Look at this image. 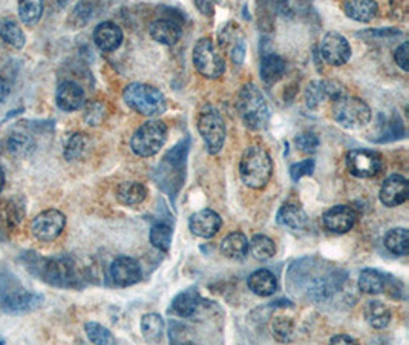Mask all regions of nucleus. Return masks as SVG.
<instances>
[{"mask_svg":"<svg viewBox=\"0 0 409 345\" xmlns=\"http://www.w3.org/2000/svg\"><path fill=\"white\" fill-rule=\"evenodd\" d=\"M328 262L318 259H302L294 264L290 269L291 289L298 287L301 297H306L313 301H321L333 297L334 293L342 287L346 279V273L331 267L325 269Z\"/></svg>","mask_w":409,"mask_h":345,"instance_id":"f257e3e1","label":"nucleus"},{"mask_svg":"<svg viewBox=\"0 0 409 345\" xmlns=\"http://www.w3.org/2000/svg\"><path fill=\"white\" fill-rule=\"evenodd\" d=\"M29 258L25 257L26 267L34 277L45 281L46 284L56 287H73L77 281V269L76 264L71 258L56 257V258H43L36 253H31Z\"/></svg>","mask_w":409,"mask_h":345,"instance_id":"f03ea898","label":"nucleus"},{"mask_svg":"<svg viewBox=\"0 0 409 345\" xmlns=\"http://www.w3.org/2000/svg\"><path fill=\"white\" fill-rule=\"evenodd\" d=\"M239 175L250 189L259 190L267 186L273 175V161L269 152L261 146L245 149L239 161Z\"/></svg>","mask_w":409,"mask_h":345,"instance_id":"7ed1b4c3","label":"nucleus"},{"mask_svg":"<svg viewBox=\"0 0 409 345\" xmlns=\"http://www.w3.org/2000/svg\"><path fill=\"white\" fill-rule=\"evenodd\" d=\"M125 103L140 115L155 118L166 113V96L155 86L147 83H130L123 91Z\"/></svg>","mask_w":409,"mask_h":345,"instance_id":"20e7f679","label":"nucleus"},{"mask_svg":"<svg viewBox=\"0 0 409 345\" xmlns=\"http://www.w3.org/2000/svg\"><path fill=\"white\" fill-rule=\"evenodd\" d=\"M238 114L245 128L250 130H261L270 120V108L258 86L253 83L244 85L237 100Z\"/></svg>","mask_w":409,"mask_h":345,"instance_id":"39448f33","label":"nucleus"},{"mask_svg":"<svg viewBox=\"0 0 409 345\" xmlns=\"http://www.w3.org/2000/svg\"><path fill=\"white\" fill-rule=\"evenodd\" d=\"M333 118L345 129L359 130L370 125L371 109L362 98L343 94L334 100Z\"/></svg>","mask_w":409,"mask_h":345,"instance_id":"423d86ee","label":"nucleus"},{"mask_svg":"<svg viewBox=\"0 0 409 345\" xmlns=\"http://www.w3.org/2000/svg\"><path fill=\"white\" fill-rule=\"evenodd\" d=\"M166 138L167 126L161 120L152 118L134 132V135L130 138V149L138 157H153L165 146Z\"/></svg>","mask_w":409,"mask_h":345,"instance_id":"0eeeda50","label":"nucleus"},{"mask_svg":"<svg viewBox=\"0 0 409 345\" xmlns=\"http://www.w3.org/2000/svg\"><path fill=\"white\" fill-rule=\"evenodd\" d=\"M193 65L202 77L214 80L226 71V58L212 38L204 37L193 48Z\"/></svg>","mask_w":409,"mask_h":345,"instance_id":"6e6552de","label":"nucleus"},{"mask_svg":"<svg viewBox=\"0 0 409 345\" xmlns=\"http://www.w3.org/2000/svg\"><path fill=\"white\" fill-rule=\"evenodd\" d=\"M198 132L204 143L207 146L209 154H218L226 141V123L221 117L219 110L213 106H204L198 115Z\"/></svg>","mask_w":409,"mask_h":345,"instance_id":"1a4fd4ad","label":"nucleus"},{"mask_svg":"<svg viewBox=\"0 0 409 345\" xmlns=\"http://www.w3.org/2000/svg\"><path fill=\"white\" fill-rule=\"evenodd\" d=\"M42 304L43 297L40 293L11 286L0 290V309L6 313H26L38 309Z\"/></svg>","mask_w":409,"mask_h":345,"instance_id":"9d476101","label":"nucleus"},{"mask_svg":"<svg viewBox=\"0 0 409 345\" xmlns=\"http://www.w3.org/2000/svg\"><path fill=\"white\" fill-rule=\"evenodd\" d=\"M346 168L357 178H373L382 170L383 160L376 150L353 149L346 155Z\"/></svg>","mask_w":409,"mask_h":345,"instance_id":"9b49d317","label":"nucleus"},{"mask_svg":"<svg viewBox=\"0 0 409 345\" xmlns=\"http://www.w3.org/2000/svg\"><path fill=\"white\" fill-rule=\"evenodd\" d=\"M66 226V217L57 209H48L38 214L31 222L33 235L43 242L57 240Z\"/></svg>","mask_w":409,"mask_h":345,"instance_id":"f8f14e48","label":"nucleus"},{"mask_svg":"<svg viewBox=\"0 0 409 345\" xmlns=\"http://www.w3.org/2000/svg\"><path fill=\"white\" fill-rule=\"evenodd\" d=\"M321 57L331 66H342L351 58V46L341 33L330 31L323 36L319 45Z\"/></svg>","mask_w":409,"mask_h":345,"instance_id":"ddd939ff","label":"nucleus"},{"mask_svg":"<svg viewBox=\"0 0 409 345\" xmlns=\"http://www.w3.org/2000/svg\"><path fill=\"white\" fill-rule=\"evenodd\" d=\"M109 281L115 287H130L141 279V267L137 259L130 257H118L110 262Z\"/></svg>","mask_w":409,"mask_h":345,"instance_id":"4468645a","label":"nucleus"},{"mask_svg":"<svg viewBox=\"0 0 409 345\" xmlns=\"http://www.w3.org/2000/svg\"><path fill=\"white\" fill-rule=\"evenodd\" d=\"M357 221V214L353 207L339 205L333 206L322 215V226L336 235L348 233Z\"/></svg>","mask_w":409,"mask_h":345,"instance_id":"2eb2a0df","label":"nucleus"},{"mask_svg":"<svg viewBox=\"0 0 409 345\" xmlns=\"http://www.w3.org/2000/svg\"><path fill=\"white\" fill-rule=\"evenodd\" d=\"M343 96V89L330 80H316L305 89V105L309 109H318L326 100H336Z\"/></svg>","mask_w":409,"mask_h":345,"instance_id":"dca6fc26","label":"nucleus"},{"mask_svg":"<svg viewBox=\"0 0 409 345\" xmlns=\"http://www.w3.org/2000/svg\"><path fill=\"white\" fill-rule=\"evenodd\" d=\"M409 197V182L403 175L388 177L379 192L382 205L386 207H397L406 202Z\"/></svg>","mask_w":409,"mask_h":345,"instance_id":"f3484780","label":"nucleus"},{"mask_svg":"<svg viewBox=\"0 0 409 345\" xmlns=\"http://www.w3.org/2000/svg\"><path fill=\"white\" fill-rule=\"evenodd\" d=\"M222 226V220L217 214V212L212 209H202L198 210L189 218V229L200 238H212L217 235Z\"/></svg>","mask_w":409,"mask_h":345,"instance_id":"a211bd4d","label":"nucleus"},{"mask_svg":"<svg viewBox=\"0 0 409 345\" xmlns=\"http://www.w3.org/2000/svg\"><path fill=\"white\" fill-rule=\"evenodd\" d=\"M149 33L155 42L166 46H172L180 42V38L182 36V26L175 19L161 17L157 19L155 22H152Z\"/></svg>","mask_w":409,"mask_h":345,"instance_id":"6ab92c4d","label":"nucleus"},{"mask_svg":"<svg viewBox=\"0 0 409 345\" xmlns=\"http://www.w3.org/2000/svg\"><path fill=\"white\" fill-rule=\"evenodd\" d=\"M85 91L81 88L78 83L76 82H63L60 83V86L57 88V93H56V101H57V106L65 110V113H74V110L80 109L81 106L85 105Z\"/></svg>","mask_w":409,"mask_h":345,"instance_id":"aec40b11","label":"nucleus"},{"mask_svg":"<svg viewBox=\"0 0 409 345\" xmlns=\"http://www.w3.org/2000/svg\"><path fill=\"white\" fill-rule=\"evenodd\" d=\"M94 42L98 49L105 53H112L123 43L121 28L114 22H101L94 29Z\"/></svg>","mask_w":409,"mask_h":345,"instance_id":"412c9836","label":"nucleus"},{"mask_svg":"<svg viewBox=\"0 0 409 345\" xmlns=\"http://www.w3.org/2000/svg\"><path fill=\"white\" fill-rule=\"evenodd\" d=\"M285 69H287V63H285V60L281 56L274 54V53H269V54L262 56L259 74L265 85L278 83L279 80L284 77Z\"/></svg>","mask_w":409,"mask_h":345,"instance_id":"4be33fe9","label":"nucleus"},{"mask_svg":"<svg viewBox=\"0 0 409 345\" xmlns=\"http://www.w3.org/2000/svg\"><path fill=\"white\" fill-rule=\"evenodd\" d=\"M343 11L356 22L368 24L379 13L376 0H343Z\"/></svg>","mask_w":409,"mask_h":345,"instance_id":"5701e85b","label":"nucleus"},{"mask_svg":"<svg viewBox=\"0 0 409 345\" xmlns=\"http://www.w3.org/2000/svg\"><path fill=\"white\" fill-rule=\"evenodd\" d=\"M200 301H201L200 293L195 287L182 290L172 299L170 313L177 314V316H181V318H190L200 307Z\"/></svg>","mask_w":409,"mask_h":345,"instance_id":"b1692460","label":"nucleus"},{"mask_svg":"<svg viewBox=\"0 0 409 345\" xmlns=\"http://www.w3.org/2000/svg\"><path fill=\"white\" fill-rule=\"evenodd\" d=\"M249 289L258 297H271L278 292V279L274 273L267 269H259L253 272L247 279Z\"/></svg>","mask_w":409,"mask_h":345,"instance_id":"393cba45","label":"nucleus"},{"mask_svg":"<svg viewBox=\"0 0 409 345\" xmlns=\"http://www.w3.org/2000/svg\"><path fill=\"white\" fill-rule=\"evenodd\" d=\"M239 28L237 26H232V24H229L226 28L222 29V34H221V46L224 48H230V54L234 65H241L244 56H245V43H244V37L242 34H239Z\"/></svg>","mask_w":409,"mask_h":345,"instance_id":"a878e982","label":"nucleus"},{"mask_svg":"<svg viewBox=\"0 0 409 345\" xmlns=\"http://www.w3.org/2000/svg\"><path fill=\"white\" fill-rule=\"evenodd\" d=\"M221 253L230 259H241L249 253V240L241 232H232L221 241Z\"/></svg>","mask_w":409,"mask_h":345,"instance_id":"bb28decb","label":"nucleus"},{"mask_svg":"<svg viewBox=\"0 0 409 345\" xmlns=\"http://www.w3.org/2000/svg\"><path fill=\"white\" fill-rule=\"evenodd\" d=\"M306 220L309 218H306L305 210L299 205H294V202H285L279 209L278 217H276L278 225L294 230L302 229L306 225Z\"/></svg>","mask_w":409,"mask_h":345,"instance_id":"cd10ccee","label":"nucleus"},{"mask_svg":"<svg viewBox=\"0 0 409 345\" xmlns=\"http://www.w3.org/2000/svg\"><path fill=\"white\" fill-rule=\"evenodd\" d=\"M147 197V189L138 181L121 182L117 189V200L123 206H138Z\"/></svg>","mask_w":409,"mask_h":345,"instance_id":"c85d7f7f","label":"nucleus"},{"mask_svg":"<svg viewBox=\"0 0 409 345\" xmlns=\"http://www.w3.org/2000/svg\"><path fill=\"white\" fill-rule=\"evenodd\" d=\"M365 319L373 329H385L391 322V310L382 301H370L365 306Z\"/></svg>","mask_w":409,"mask_h":345,"instance_id":"c756f323","label":"nucleus"},{"mask_svg":"<svg viewBox=\"0 0 409 345\" xmlns=\"http://www.w3.org/2000/svg\"><path fill=\"white\" fill-rule=\"evenodd\" d=\"M386 277L388 275L377 269H365L361 272L357 286L366 295H377V293H382L385 290Z\"/></svg>","mask_w":409,"mask_h":345,"instance_id":"7c9ffc66","label":"nucleus"},{"mask_svg":"<svg viewBox=\"0 0 409 345\" xmlns=\"http://www.w3.org/2000/svg\"><path fill=\"white\" fill-rule=\"evenodd\" d=\"M36 149L34 138L25 134V132H14L6 140V150L17 158H26L33 154Z\"/></svg>","mask_w":409,"mask_h":345,"instance_id":"2f4dec72","label":"nucleus"},{"mask_svg":"<svg viewBox=\"0 0 409 345\" xmlns=\"http://www.w3.org/2000/svg\"><path fill=\"white\" fill-rule=\"evenodd\" d=\"M0 38L9 46L16 49H22L26 43V37L14 20L0 16Z\"/></svg>","mask_w":409,"mask_h":345,"instance_id":"473e14b6","label":"nucleus"},{"mask_svg":"<svg viewBox=\"0 0 409 345\" xmlns=\"http://www.w3.org/2000/svg\"><path fill=\"white\" fill-rule=\"evenodd\" d=\"M383 242L385 247L390 250L393 255L405 257L409 253V232L405 227H395L388 230Z\"/></svg>","mask_w":409,"mask_h":345,"instance_id":"72a5a7b5","label":"nucleus"},{"mask_svg":"<svg viewBox=\"0 0 409 345\" xmlns=\"http://www.w3.org/2000/svg\"><path fill=\"white\" fill-rule=\"evenodd\" d=\"M141 333L147 342H160L165 334V319L158 313H146L141 318Z\"/></svg>","mask_w":409,"mask_h":345,"instance_id":"f704fd0d","label":"nucleus"},{"mask_svg":"<svg viewBox=\"0 0 409 345\" xmlns=\"http://www.w3.org/2000/svg\"><path fill=\"white\" fill-rule=\"evenodd\" d=\"M19 17L25 25H36L42 19L45 0H19Z\"/></svg>","mask_w":409,"mask_h":345,"instance_id":"c9c22d12","label":"nucleus"},{"mask_svg":"<svg viewBox=\"0 0 409 345\" xmlns=\"http://www.w3.org/2000/svg\"><path fill=\"white\" fill-rule=\"evenodd\" d=\"M249 252L258 261H269L276 255L274 241L265 235H254L249 242Z\"/></svg>","mask_w":409,"mask_h":345,"instance_id":"e433bc0d","label":"nucleus"},{"mask_svg":"<svg viewBox=\"0 0 409 345\" xmlns=\"http://www.w3.org/2000/svg\"><path fill=\"white\" fill-rule=\"evenodd\" d=\"M88 146H89V138L86 137V134H81V132L73 134L69 137L65 146V158L68 161H76L83 158L88 150Z\"/></svg>","mask_w":409,"mask_h":345,"instance_id":"4c0bfd02","label":"nucleus"},{"mask_svg":"<svg viewBox=\"0 0 409 345\" xmlns=\"http://www.w3.org/2000/svg\"><path fill=\"white\" fill-rule=\"evenodd\" d=\"M150 244L161 252H167L172 244V227L166 222H157L150 229Z\"/></svg>","mask_w":409,"mask_h":345,"instance_id":"58836bf2","label":"nucleus"},{"mask_svg":"<svg viewBox=\"0 0 409 345\" xmlns=\"http://www.w3.org/2000/svg\"><path fill=\"white\" fill-rule=\"evenodd\" d=\"M88 339L94 344H115V338L112 336V333L101 326L98 322H86L85 326Z\"/></svg>","mask_w":409,"mask_h":345,"instance_id":"ea45409f","label":"nucleus"},{"mask_svg":"<svg viewBox=\"0 0 409 345\" xmlns=\"http://www.w3.org/2000/svg\"><path fill=\"white\" fill-rule=\"evenodd\" d=\"M271 329L274 338L278 341H290L293 334V321L287 316H276L271 324Z\"/></svg>","mask_w":409,"mask_h":345,"instance_id":"a19ab883","label":"nucleus"},{"mask_svg":"<svg viewBox=\"0 0 409 345\" xmlns=\"http://www.w3.org/2000/svg\"><path fill=\"white\" fill-rule=\"evenodd\" d=\"M294 143L301 152H304V154H314V152L318 150L321 141L314 132H302V134L296 137Z\"/></svg>","mask_w":409,"mask_h":345,"instance_id":"79ce46f5","label":"nucleus"},{"mask_svg":"<svg viewBox=\"0 0 409 345\" xmlns=\"http://www.w3.org/2000/svg\"><path fill=\"white\" fill-rule=\"evenodd\" d=\"M314 166H316V163H314L313 158H306V160L299 161V163H294L290 168L291 180L293 181H299L301 178H304L306 175H311L313 172H314Z\"/></svg>","mask_w":409,"mask_h":345,"instance_id":"37998d69","label":"nucleus"},{"mask_svg":"<svg viewBox=\"0 0 409 345\" xmlns=\"http://www.w3.org/2000/svg\"><path fill=\"white\" fill-rule=\"evenodd\" d=\"M92 17V8L88 2H80L76 9H74V13L73 16H71V20H74V24L76 26H83L89 22V19Z\"/></svg>","mask_w":409,"mask_h":345,"instance_id":"c03bdc74","label":"nucleus"},{"mask_svg":"<svg viewBox=\"0 0 409 345\" xmlns=\"http://www.w3.org/2000/svg\"><path fill=\"white\" fill-rule=\"evenodd\" d=\"M103 117H105V109L100 103H90L88 106L85 118H86V121H88L89 125H92V126L100 125L101 120H103Z\"/></svg>","mask_w":409,"mask_h":345,"instance_id":"a18cd8bd","label":"nucleus"},{"mask_svg":"<svg viewBox=\"0 0 409 345\" xmlns=\"http://www.w3.org/2000/svg\"><path fill=\"white\" fill-rule=\"evenodd\" d=\"M409 43L403 42L400 46H397V49L394 51V60L395 63L400 66L405 73L409 71Z\"/></svg>","mask_w":409,"mask_h":345,"instance_id":"49530a36","label":"nucleus"},{"mask_svg":"<svg viewBox=\"0 0 409 345\" xmlns=\"http://www.w3.org/2000/svg\"><path fill=\"white\" fill-rule=\"evenodd\" d=\"M362 36H370L371 38H393L397 36H402V33L398 31V29H393V28H388V29H374V31H362Z\"/></svg>","mask_w":409,"mask_h":345,"instance_id":"de8ad7c7","label":"nucleus"},{"mask_svg":"<svg viewBox=\"0 0 409 345\" xmlns=\"http://www.w3.org/2000/svg\"><path fill=\"white\" fill-rule=\"evenodd\" d=\"M195 5L198 11L204 16H213L214 14V0H195Z\"/></svg>","mask_w":409,"mask_h":345,"instance_id":"09e8293b","label":"nucleus"},{"mask_svg":"<svg viewBox=\"0 0 409 345\" xmlns=\"http://www.w3.org/2000/svg\"><path fill=\"white\" fill-rule=\"evenodd\" d=\"M331 344H356L357 341L351 338L350 334H336V336L331 338Z\"/></svg>","mask_w":409,"mask_h":345,"instance_id":"8fccbe9b","label":"nucleus"},{"mask_svg":"<svg viewBox=\"0 0 409 345\" xmlns=\"http://www.w3.org/2000/svg\"><path fill=\"white\" fill-rule=\"evenodd\" d=\"M9 94V85L5 78L0 77V103H4Z\"/></svg>","mask_w":409,"mask_h":345,"instance_id":"3c124183","label":"nucleus"},{"mask_svg":"<svg viewBox=\"0 0 409 345\" xmlns=\"http://www.w3.org/2000/svg\"><path fill=\"white\" fill-rule=\"evenodd\" d=\"M4 186H5V174H4V169L0 168V192L4 190Z\"/></svg>","mask_w":409,"mask_h":345,"instance_id":"603ef678","label":"nucleus"},{"mask_svg":"<svg viewBox=\"0 0 409 345\" xmlns=\"http://www.w3.org/2000/svg\"><path fill=\"white\" fill-rule=\"evenodd\" d=\"M68 2H69V0H57V4H58L60 6H65Z\"/></svg>","mask_w":409,"mask_h":345,"instance_id":"864d4df0","label":"nucleus"},{"mask_svg":"<svg viewBox=\"0 0 409 345\" xmlns=\"http://www.w3.org/2000/svg\"><path fill=\"white\" fill-rule=\"evenodd\" d=\"M0 344H5V341L2 338H0Z\"/></svg>","mask_w":409,"mask_h":345,"instance_id":"5fc2aeb1","label":"nucleus"}]
</instances>
